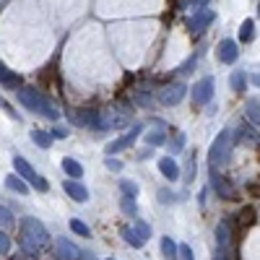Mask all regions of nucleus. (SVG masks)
<instances>
[{"label":"nucleus","instance_id":"nucleus-23","mask_svg":"<svg viewBox=\"0 0 260 260\" xmlns=\"http://www.w3.org/2000/svg\"><path fill=\"white\" fill-rule=\"evenodd\" d=\"M252 37H255V21L247 18L245 24L240 26V42H245V45H247V42H252Z\"/></svg>","mask_w":260,"mask_h":260},{"label":"nucleus","instance_id":"nucleus-1","mask_svg":"<svg viewBox=\"0 0 260 260\" xmlns=\"http://www.w3.org/2000/svg\"><path fill=\"white\" fill-rule=\"evenodd\" d=\"M47 245H50L47 226L39 219H34V216H26V219L21 221V250L31 257H39Z\"/></svg>","mask_w":260,"mask_h":260},{"label":"nucleus","instance_id":"nucleus-43","mask_svg":"<svg viewBox=\"0 0 260 260\" xmlns=\"http://www.w3.org/2000/svg\"><path fill=\"white\" fill-rule=\"evenodd\" d=\"M213 260H226V255H221V252H219V255H216Z\"/></svg>","mask_w":260,"mask_h":260},{"label":"nucleus","instance_id":"nucleus-42","mask_svg":"<svg viewBox=\"0 0 260 260\" xmlns=\"http://www.w3.org/2000/svg\"><path fill=\"white\" fill-rule=\"evenodd\" d=\"M3 110H6V112H8V115H11V117H16V112H13V110H11V104H6V102H3Z\"/></svg>","mask_w":260,"mask_h":260},{"label":"nucleus","instance_id":"nucleus-2","mask_svg":"<svg viewBox=\"0 0 260 260\" xmlns=\"http://www.w3.org/2000/svg\"><path fill=\"white\" fill-rule=\"evenodd\" d=\"M18 102L26 107V110L31 112H39V115H45L47 120H57L60 112H57V107L42 94L39 89H31V86H26V89H18Z\"/></svg>","mask_w":260,"mask_h":260},{"label":"nucleus","instance_id":"nucleus-28","mask_svg":"<svg viewBox=\"0 0 260 260\" xmlns=\"http://www.w3.org/2000/svg\"><path fill=\"white\" fill-rule=\"evenodd\" d=\"M71 229H73V232H76L78 237H91V229L86 226V224H83L81 219H73V221H71Z\"/></svg>","mask_w":260,"mask_h":260},{"label":"nucleus","instance_id":"nucleus-36","mask_svg":"<svg viewBox=\"0 0 260 260\" xmlns=\"http://www.w3.org/2000/svg\"><path fill=\"white\" fill-rule=\"evenodd\" d=\"M180 260H195V255H192V247H190V245H180Z\"/></svg>","mask_w":260,"mask_h":260},{"label":"nucleus","instance_id":"nucleus-6","mask_svg":"<svg viewBox=\"0 0 260 260\" xmlns=\"http://www.w3.org/2000/svg\"><path fill=\"white\" fill-rule=\"evenodd\" d=\"M138 136H141V127H138V125H136V127H130L125 136H120L117 141H112L110 146H107V156H115V154H120V151L130 148V146L138 141Z\"/></svg>","mask_w":260,"mask_h":260},{"label":"nucleus","instance_id":"nucleus-39","mask_svg":"<svg viewBox=\"0 0 260 260\" xmlns=\"http://www.w3.org/2000/svg\"><path fill=\"white\" fill-rule=\"evenodd\" d=\"M107 167H110V169H112V172H117V169H120V167H122V164H120V161H117V159H110V156H107Z\"/></svg>","mask_w":260,"mask_h":260},{"label":"nucleus","instance_id":"nucleus-27","mask_svg":"<svg viewBox=\"0 0 260 260\" xmlns=\"http://www.w3.org/2000/svg\"><path fill=\"white\" fill-rule=\"evenodd\" d=\"M146 143L148 146H161L164 143V133H161V130H148V133H146Z\"/></svg>","mask_w":260,"mask_h":260},{"label":"nucleus","instance_id":"nucleus-19","mask_svg":"<svg viewBox=\"0 0 260 260\" xmlns=\"http://www.w3.org/2000/svg\"><path fill=\"white\" fill-rule=\"evenodd\" d=\"M6 187H11L13 192H21V195L29 192V182L24 177H16V175H8L6 177Z\"/></svg>","mask_w":260,"mask_h":260},{"label":"nucleus","instance_id":"nucleus-3","mask_svg":"<svg viewBox=\"0 0 260 260\" xmlns=\"http://www.w3.org/2000/svg\"><path fill=\"white\" fill-rule=\"evenodd\" d=\"M237 136H232V127H224L219 136H216V141H213V146H211V169H219V167H224L226 161H229V151H232V141H234Z\"/></svg>","mask_w":260,"mask_h":260},{"label":"nucleus","instance_id":"nucleus-35","mask_svg":"<svg viewBox=\"0 0 260 260\" xmlns=\"http://www.w3.org/2000/svg\"><path fill=\"white\" fill-rule=\"evenodd\" d=\"M0 221H3V229L13 224V216H11V211H8L6 206H3V208H0Z\"/></svg>","mask_w":260,"mask_h":260},{"label":"nucleus","instance_id":"nucleus-41","mask_svg":"<svg viewBox=\"0 0 260 260\" xmlns=\"http://www.w3.org/2000/svg\"><path fill=\"white\" fill-rule=\"evenodd\" d=\"M250 81H252V83H255V89H260V73H255V76H252V78H250Z\"/></svg>","mask_w":260,"mask_h":260},{"label":"nucleus","instance_id":"nucleus-13","mask_svg":"<svg viewBox=\"0 0 260 260\" xmlns=\"http://www.w3.org/2000/svg\"><path fill=\"white\" fill-rule=\"evenodd\" d=\"M62 190L68 192V198H73L76 203H86V201H89V190H86V187H83L81 182H73V180H65Z\"/></svg>","mask_w":260,"mask_h":260},{"label":"nucleus","instance_id":"nucleus-24","mask_svg":"<svg viewBox=\"0 0 260 260\" xmlns=\"http://www.w3.org/2000/svg\"><path fill=\"white\" fill-rule=\"evenodd\" d=\"M216 242H219L221 250L229 247V224H219V229H216Z\"/></svg>","mask_w":260,"mask_h":260},{"label":"nucleus","instance_id":"nucleus-34","mask_svg":"<svg viewBox=\"0 0 260 260\" xmlns=\"http://www.w3.org/2000/svg\"><path fill=\"white\" fill-rule=\"evenodd\" d=\"M122 211H125L127 216H133V213H136V198H127V195H125V201H122Z\"/></svg>","mask_w":260,"mask_h":260},{"label":"nucleus","instance_id":"nucleus-45","mask_svg":"<svg viewBox=\"0 0 260 260\" xmlns=\"http://www.w3.org/2000/svg\"><path fill=\"white\" fill-rule=\"evenodd\" d=\"M257 11H260V6H257Z\"/></svg>","mask_w":260,"mask_h":260},{"label":"nucleus","instance_id":"nucleus-33","mask_svg":"<svg viewBox=\"0 0 260 260\" xmlns=\"http://www.w3.org/2000/svg\"><path fill=\"white\" fill-rule=\"evenodd\" d=\"M8 252H11V237L3 229V232H0V255H8Z\"/></svg>","mask_w":260,"mask_h":260},{"label":"nucleus","instance_id":"nucleus-4","mask_svg":"<svg viewBox=\"0 0 260 260\" xmlns=\"http://www.w3.org/2000/svg\"><path fill=\"white\" fill-rule=\"evenodd\" d=\"M13 169L18 172V177H24L29 185H34L37 190H50V182L47 180H42L37 172H34V167L26 161V159H21V156H16L13 159Z\"/></svg>","mask_w":260,"mask_h":260},{"label":"nucleus","instance_id":"nucleus-15","mask_svg":"<svg viewBox=\"0 0 260 260\" xmlns=\"http://www.w3.org/2000/svg\"><path fill=\"white\" fill-rule=\"evenodd\" d=\"M159 172H161L167 180H177L180 177V167H177V161L172 159V156H161L159 159Z\"/></svg>","mask_w":260,"mask_h":260},{"label":"nucleus","instance_id":"nucleus-29","mask_svg":"<svg viewBox=\"0 0 260 260\" xmlns=\"http://www.w3.org/2000/svg\"><path fill=\"white\" fill-rule=\"evenodd\" d=\"M120 187H122V192L127 195V198H136V195H138V185H136L133 180H122Z\"/></svg>","mask_w":260,"mask_h":260},{"label":"nucleus","instance_id":"nucleus-26","mask_svg":"<svg viewBox=\"0 0 260 260\" xmlns=\"http://www.w3.org/2000/svg\"><path fill=\"white\" fill-rule=\"evenodd\" d=\"M247 117H250V122L255 127H260V104H255V102L247 104Z\"/></svg>","mask_w":260,"mask_h":260},{"label":"nucleus","instance_id":"nucleus-10","mask_svg":"<svg viewBox=\"0 0 260 260\" xmlns=\"http://www.w3.org/2000/svg\"><path fill=\"white\" fill-rule=\"evenodd\" d=\"M211 21H213V11L211 8H203V11H198V13H192V18H190V31L195 34V37H198V34H203L206 31V26L211 24Z\"/></svg>","mask_w":260,"mask_h":260},{"label":"nucleus","instance_id":"nucleus-20","mask_svg":"<svg viewBox=\"0 0 260 260\" xmlns=\"http://www.w3.org/2000/svg\"><path fill=\"white\" fill-rule=\"evenodd\" d=\"M62 169L68 172V175H71L73 180L83 177V167H81V164H78L76 159H68V156H65V159H62Z\"/></svg>","mask_w":260,"mask_h":260},{"label":"nucleus","instance_id":"nucleus-31","mask_svg":"<svg viewBox=\"0 0 260 260\" xmlns=\"http://www.w3.org/2000/svg\"><path fill=\"white\" fill-rule=\"evenodd\" d=\"M203 6H208V0H185V3H182V8H190L192 13L203 11Z\"/></svg>","mask_w":260,"mask_h":260},{"label":"nucleus","instance_id":"nucleus-5","mask_svg":"<svg viewBox=\"0 0 260 260\" xmlns=\"http://www.w3.org/2000/svg\"><path fill=\"white\" fill-rule=\"evenodd\" d=\"M213 96V78H201L198 83H192V107H203Z\"/></svg>","mask_w":260,"mask_h":260},{"label":"nucleus","instance_id":"nucleus-40","mask_svg":"<svg viewBox=\"0 0 260 260\" xmlns=\"http://www.w3.org/2000/svg\"><path fill=\"white\" fill-rule=\"evenodd\" d=\"M138 104H143V107H151V96H143V94H141V96H138Z\"/></svg>","mask_w":260,"mask_h":260},{"label":"nucleus","instance_id":"nucleus-30","mask_svg":"<svg viewBox=\"0 0 260 260\" xmlns=\"http://www.w3.org/2000/svg\"><path fill=\"white\" fill-rule=\"evenodd\" d=\"M182 146H185V133H175V138L169 141L172 154H177V151H182Z\"/></svg>","mask_w":260,"mask_h":260},{"label":"nucleus","instance_id":"nucleus-25","mask_svg":"<svg viewBox=\"0 0 260 260\" xmlns=\"http://www.w3.org/2000/svg\"><path fill=\"white\" fill-rule=\"evenodd\" d=\"M237 138H245L247 143H252V146H260V136L255 133L252 127H240V130H237Z\"/></svg>","mask_w":260,"mask_h":260},{"label":"nucleus","instance_id":"nucleus-11","mask_svg":"<svg viewBox=\"0 0 260 260\" xmlns=\"http://www.w3.org/2000/svg\"><path fill=\"white\" fill-rule=\"evenodd\" d=\"M55 252H57L60 260H81V255H83L71 240H65V237H60L55 242Z\"/></svg>","mask_w":260,"mask_h":260},{"label":"nucleus","instance_id":"nucleus-12","mask_svg":"<svg viewBox=\"0 0 260 260\" xmlns=\"http://www.w3.org/2000/svg\"><path fill=\"white\" fill-rule=\"evenodd\" d=\"M237 57H240V47H237V42L234 39H221V45H219V60L232 65Z\"/></svg>","mask_w":260,"mask_h":260},{"label":"nucleus","instance_id":"nucleus-22","mask_svg":"<svg viewBox=\"0 0 260 260\" xmlns=\"http://www.w3.org/2000/svg\"><path fill=\"white\" fill-rule=\"evenodd\" d=\"M229 83H232V89H234L237 94H242V91H245V86H247V76H245L242 71H234L232 78H229Z\"/></svg>","mask_w":260,"mask_h":260},{"label":"nucleus","instance_id":"nucleus-9","mask_svg":"<svg viewBox=\"0 0 260 260\" xmlns=\"http://www.w3.org/2000/svg\"><path fill=\"white\" fill-rule=\"evenodd\" d=\"M71 120L76 125H86V127H94V130L102 127V112L99 110H78V112L71 115Z\"/></svg>","mask_w":260,"mask_h":260},{"label":"nucleus","instance_id":"nucleus-8","mask_svg":"<svg viewBox=\"0 0 260 260\" xmlns=\"http://www.w3.org/2000/svg\"><path fill=\"white\" fill-rule=\"evenodd\" d=\"M185 94H187V86H182V83H169V86H164V89H161L159 102L167 104V107H172V104H180V102L185 99Z\"/></svg>","mask_w":260,"mask_h":260},{"label":"nucleus","instance_id":"nucleus-21","mask_svg":"<svg viewBox=\"0 0 260 260\" xmlns=\"http://www.w3.org/2000/svg\"><path fill=\"white\" fill-rule=\"evenodd\" d=\"M161 255L164 257H172V260L180 257V247L172 242V237H164V240H161Z\"/></svg>","mask_w":260,"mask_h":260},{"label":"nucleus","instance_id":"nucleus-16","mask_svg":"<svg viewBox=\"0 0 260 260\" xmlns=\"http://www.w3.org/2000/svg\"><path fill=\"white\" fill-rule=\"evenodd\" d=\"M102 112V127H120L127 122V115H115V110H99Z\"/></svg>","mask_w":260,"mask_h":260},{"label":"nucleus","instance_id":"nucleus-18","mask_svg":"<svg viewBox=\"0 0 260 260\" xmlns=\"http://www.w3.org/2000/svg\"><path fill=\"white\" fill-rule=\"evenodd\" d=\"M122 237H125V242L130 245V247H143L146 245V240H143V234L136 229V226H130V229H125L122 232Z\"/></svg>","mask_w":260,"mask_h":260},{"label":"nucleus","instance_id":"nucleus-38","mask_svg":"<svg viewBox=\"0 0 260 260\" xmlns=\"http://www.w3.org/2000/svg\"><path fill=\"white\" fill-rule=\"evenodd\" d=\"M52 136H55V138H68V127H55Z\"/></svg>","mask_w":260,"mask_h":260},{"label":"nucleus","instance_id":"nucleus-7","mask_svg":"<svg viewBox=\"0 0 260 260\" xmlns=\"http://www.w3.org/2000/svg\"><path fill=\"white\" fill-rule=\"evenodd\" d=\"M208 180H211V187H213V192L219 195V198H224V201H229L232 195H234V187H232V182L221 175L219 169H211V175H208Z\"/></svg>","mask_w":260,"mask_h":260},{"label":"nucleus","instance_id":"nucleus-14","mask_svg":"<svg viewBox=\"0 0 260 260\" xmlns=\"http://www.w3.org/2000/svg\"><path fill=\"white\" fill-rule=\"evenodd\" d=\"M0 83H3V89H8V91H18L21 89V76L13 73L11 68H6V65H0Z\"/></svg>","mask_w":260,"mask_h":260},{"label":"nucleus","instance_id":"nucleus-44","mask_svg":"<svg viewBox=\"0 0 260 260\" xmlns=\"http://www.w3.org/2000/svg\"><path fill=\"white\" fill-rule=\"evenodd\" d=\"M107 260H115V257H107Z\"/></svg>","mask_w":260,"mask_h":260},{"label":"nucleus","instance_id":"nucleus-32","mask_svg":"<svg viewBox=\"0 0 260 260\" xmlns=\"http://www.w3.org/2000/svg\"><path fill=\"white\" fill-rule=\"evenodd\" d=\"M192 177H195V151L187 156V172H185V182H192Z\"/></svg>","mask_w":260,"mask_h":260},{"label":"nucleus","instance_id":"nucleus-37","mask_svg":"<svg viewBox=\"0 0 260 260\" xmlns=\"http://www.w3.org/2000/svg\"><path fill=\"white\" fill-rule=\"evenodd\" d=\"M136 229L143 234V240H148V237H151V226H148L146 221H138V224H136Z\"/></svg>","mask_w":260,"mask_h":260},{"label":"nucleus","instance_id":"nucleus-17","mask_svg":"<svg viewBox=\"0 0 260 260\" xmlns=\"http://www.w3.org/2000/svg\"><path fill=\"white\" fill-rule=\"evenodd\" d=\"M31 141H34L39 148H50V146H52V141H55V136H52V133H47V130L34 127V130H31Z\"/></svg>","mask_w":260,"mask_h":260}]
</instances>
